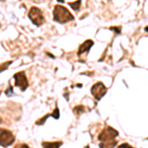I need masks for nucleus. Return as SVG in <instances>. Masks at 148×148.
I'll list each match as a JSON object with an SVG mask.
<instances>
[{
  "mask_svg": "<svg viewBox=\"0 0 148 148\" xmlns=\"http://www.w3.org/2000/svg\"><path fill=\"white\" fill-rule=\"evenodd\" d=\"M44 148H59L62 145L61 141H56V142H42V143Z\"/></svg>",
  "mask_w": 148,
  "mask_h": 148,
  "instance_id": "obj_8",
  "label": "nucleus"
},
{
  "mask_svg": "<svg viewBox=\"0 0 148 148\" xmlns=\"http://www.w3.org/2000/svg\"><path fill=\"white\" fill-rule=\"evenodd\" d=\"M91 93L97 101H100V100L105 96V94L107 93V87L103 84L102 82H98L92 86Z\"/></svg>",
  "mask_w": 148,
  "mask_h": 148,
  "instance_id": "obj_6",
  "label": "nucleus"
},
{
  "mask_svg": "<svg viewBox=\"0 0 148 148\" xmlns=\"http://www.w3.org/2000/svg\"><path fill=\"white\" fill-rule=\"evenodd\" d=\"M83 112H84V107L83 106H76L75 108L73 109V113L75 114L76 116H79Z\"/></svg>",
  "mask_w": 148,
  "mask_h": 148,
  "instance_id": "obj_11",
  "label": "nucleus"
},
{
  "mask_svg": "<svg viewBox=\"0 0 148 148\" xmlns=\"http://www.w3.org/2000/svg\"><path fill=\"white\" fill-rule=\"evenodd\" d=\"M51 116L53 119H56V120H58L59 119V110H58V108H56V110L53 111V113L51 114Z\"/></svg>",
  "mask_w": 148,
  "mask_h": 148,
  "instance_id": "obj_13",
  "label": "nucleus"
},
{
  "mask_svg": "<svg viewBox=\"0 0 148 148\" xmlns=\"http://www.w3.org/2000/svg\"><path fill=\"white\" fill-rule=\"evenodd\" d=\"M116 145V140H113V141H107V142H101L99 144L100 148H114Z\"/></svg>",
  "mask_w": 148,
  "mask_h": 148,
  "instance_id": "obj_9",
  "label": "nucleus"
},
{
  "mask_svg": "<svg viewBox=\"0 0 148 148\" xmlns=\"http://www.w3.org/2000/svg\"><path fill=\"white\" fill-rule=\"evenodd\" d=\"M119 148H133V147H131L128 143H123V144H121L119 146Z\"/></svg>",
  "mask_w": 148,
  "mask_h": 148,
  "instance_id": "obj_17",
  "label": "nucleus"
},
{
  "mask_svg": "<svg viewBox=\"0 0 148 148\" xmlns=\"http://www.w3.org/2000/svg\"><path fill=\"white\" fill-rule=\"evenodd\" d=\"M110 30L114 31V32H116V34H121V27H111V28H110Z\"/></svg>",
  "mask_w": 148,
  "mask_h": 148,
  "instance_id": "obj_15",
  "label": "nucleus"
},
{
  "mask_svg": "<svg viewBox=\"0 0 148 148\" xmlns=\"http://www.w3.org/2000/svg\"><path fill=\"white\" fill-rule=\"evenodd\" d=\"M119 135V132L116 130H114L113 127H106L105 130H102V132L99 134L98 139L101 142H107V141H113L114 138Z\"/></svg>",
  "mask_w": 148,
  "mask_h": 148,
  "instance_id": "obj_3",
  "label": "nucleus"
},
{
  "mask_svg": "<svg viewBox=\"0 0 148 148\" xmlns=\"http://www.w3.org/2000/svg\"><path fill=\"white\" fill-rule=\"evenodd\" d=\"M68 4H69V6L72 7L75 11H78V10H79L80 5H81V1H80V0H77V1L73 2V3H72V2H70V3H68Z\"/></svg>",
  "mask_w": 148,
  "mask_h": 148,
  "instance_id": "obj_10",
  "label": "nucleus"
},
{
  "mask_svg": "<svg viewBox=\"0 0 148 148\" xmlns=\"http://www.w3.org/2000/svg\"><path fill=\"white\" fill-rule=\"evenodd\" d=\"M15 141V136L11 131L0 128V146L7 147Z\"/></svg>",
  "mask_w": 148,
  "mask_h": 148,
  "instance_id": "obj_4",
  "label": "nucleus"
},
{
  "mask_svg": "<svg viewBox=\"0 0 148 148\" xmlns=\"http://www.w3.org/2000/svg\"><path fill=\"white\" fill-rule=\"evenodd\" d=\"M12 63H13V61H7V62L3 63V64H0V72H3V71L7 70L9 67V65Z\"/></svg>",
  "mask_w": 148,
  "mask_h": 148,
  "instance_id": "obj_12",
  "label": "nucleus"
},
{
  "mask_svg": "<svg viewBox=\"0 0 148 148\" xmlns=\"http://www.w3.org/2000/svg\"><path fill=\"white\" fill-rule=\"evenodd\" d=\"M29 18L35 25L42 26L45 22V17L42 15V12L40 11V8L38 7H32L29 12Z\"/></svg>",
  "mask_w": 148,
  "mask_h": 148,
  "instance_id": "obj_2",
  "label": "nucleus"
},
{
  "mask_svg": "<svg viewBox=\"0 0 148 148\" xmlns=\"http://www.w3.org/2000/svg\"><path fill=\"white\" fill-rule=\"evenodd\" d=\"M53 20L60 24H64L74 20V17L65 7L61 5H56L53 9Z\"/></svg>",
  "mask_w": 148,
  "mask_h": 148,
  "instance_id": "obj_1",
  "label": "nucleus"
},
{
  "mask_svg": "<svg viewBox=\"0 0 148 148\" xmlns=\"http://www.w3.org/2000/svg\"><path fill=\"white\" fill-rule=\"evenodd\" d=\"M0 27H1V24H0Z\"/></svg>",
  "mask_w": 148,
  "mask_h": 148,
  "instance_id": "obj_19",
  "label": "nucleus"
},
{
  "mask_svg": "<svg viewBox=\"0 0 148 148\" xmlns=\"http://www.w3.org/2000/svg\"><path fill=\"white\" fill-rule=\"evenodd\" d=\"M93 46H94V42H93L92 40H86L85 42L79 47V49H78L77 54L80 56L81 54H83L84 52H88Z\"/></svg>",
  "mask_w": 148,
  "mask_h": 148,
  "instance_id": "obj_7",
  "label": "nucleus"
},
{
  "mask_svg": "<svg viewBox=\"0 0 148 148\" xmlns=\"http://www.w3.org/2000/svg\"><path fill=\"white\" fill-rule=\"evenodd\" d=\"M14 79H15V86H17L21 89V91H26V89L28 88L29 83H28V79L27 76L24 71H21V72H18L16 74H14Z\"/></svg>",
  "mask_w": 148,
  "mask_h": 148,
  "instance_id": "obj_5",
  "label": "nucleus"
},
{
  "mask_svg": "<svg viewBox=\"0 0 148 148\" xmlns=\"http://www.w3.org/2000/svg\"><path fill=\"white\" fill-rule=\"evenodd\" d=\"M47 56H51V58H54V56H52V54H49V53H47Z\"/></svg>",
  "mask_w": 148,
  "mask_h": 148,
  "instance_id": "obj_18",
  "label": "nucleus"
},
{
  "mask_svg": "<svg viewBox=\"0 0 148 148\" xmlns=\"http://www.w3.org/2000/svg\"><path fill=\"white\" fill-rule=\"evenodd\" d=\"M13 94H14V93H13V88H12V86H9L8 89L5 91V95H6V96H8V97H10Z\"/></svg>",
  "mask_w": 148,
  "mask_h": 148,
  "instance_id": "obj_14",
  "label": "nucleus"
},
{
  "mask_svg": "<svg viewBox=\"0 0 148 148\" xmlns=\"http://www.w3.org/2000/svg\"><path fill=\"white\" fill-rule=\"evenodd\" d=\"M14 148H29V146L26 143H20V144H17Z\"/></svg>",
  "mask_w": 148,
  "mask_h": 148,
  "instance_id": "obj_16",
  "label": "nucleus"
}]
</instances>
